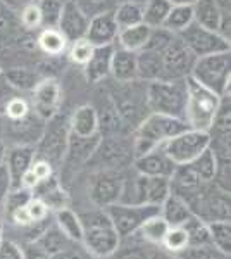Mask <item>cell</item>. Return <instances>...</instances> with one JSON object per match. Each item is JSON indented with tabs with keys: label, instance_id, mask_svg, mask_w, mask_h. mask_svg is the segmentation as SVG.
<instances>
[{
	"label": "cell",
	"instance_id": "6da1fadb",
	"mask_svg": "<svg viewBox=\"0 0 231 259\" xmlns=\"http://www.w3.org/2000/svg\"><path fill=\"white\" fill-rule=\"evenodd\" d=\"M188 124L181 118L149 112L140 124L133 130V159L150 152L155 147H161L167 140H171L178 133L184 132Z\"/></svg>",
	"mask_w": 231,
	"mask_h": 259
},
{
	"label": "cell",
	"instance_id": "7a4b0ae2",
	"mask_svg": "<svg viewBox=\"0 0 231 259\" xmlns=\"http://www.w3.org/2000/svg\"><path fill=\"white\" fill-rule=\"evenodd\" d=\"M83 223L81 245L88 256L95 259H106L114 256L121 245V239L112 227L107 212L97 209L94 212L79 216Z\"/></svg>",
	"mask_w": 231,
	"mask_h": 259
},
{
	"label": "cell",
	"instance_id": "3957f363",
	"mask_svg": "<svg viewBox=\"0 0 231 259\" xmlns=\"http://www.w3.org/2000/svg\"><path fill=\"white\" fill-rule=\"evenodd\" d=\"M222 97L204 89L190 76L187 78V104H184L183 119L188 128L209 132L219 112Z\"/></svg>",
	"mask_w": 231,
	"mask_h": 259
},
{
	"label": "cell",
	"instance_id": "277c9868",
	"mask_svg": "<svg viewBox=\"0 0 231 259\" xmlns=\"http://www.w3.org/2000/svg\"><path fill=\"white\" fill-rule=\"evenodd\" d=\"M145 102L149 112L183 119L187 104V78L149 81L145 85Z\"/></svg>",
	"mask_w": 231,
	"mask_h": 259
},
{
	"label": "cell",
	"instance_id": "5b68a950",
	"mask_svg": "<svg viewBox=\"0 0 231 259\" xmlns=\"http://www.w3.org/2000/svg\"><path fill=\"white\" fill-rule=\"evenodd\" d=\"M190 78L202 85L204 89L214 92L219 97H229L231 78V54L217 52L211 56L199 57L190 73Z\"/></svg>",
	"mask_w": 231,
	"mask_h": 259
},
{
	"label": "cell",
	"instance_id": "8992f818",
	"mask_svg": "<svg viewBox=\"0 0 231 259\" xmlns=\"http://www.w3.org/2000/svg\"><path fill=\"white\" fill-rule=\"evenodd\" d=\"M171 194V182L164 177H147L138 175L126 178L123 182L119 202L124 204H150V206H161Z\"/></svg>",
	"mask_w": 231,
	"mask_h": 259
},
{
	"label": "cell",
	"instance_id": "52a82bcc",
	"mask_svg": "<svg viewBox=\"0 0 231 259\" xmlns=\"http://www.w3.org/2000/svg\"><path fill=\"white\" fill-rule=\"evenodd\" d=\"M133 162V142L123 135H100L86 166L99 169H123Z\"/></svg>",
	"mask_w": 231,
	"mask_h": 259
},
{
	"label": "cell",
	"instance_id": "ba28073f",
	"mask_svg": "<svg viewBox=\"0 0 231 259\" xmlns=\"http://www.w3.org/2000/svg\"><path fill=\"white\" fill-rule=\"evenodd\" d=\"M112 227L117 232L119 239H129L136 235V232L150 216L159 214L161 206H150V204H124L116 202L107 206L106 209Z\"/></svg>",
	"mask_w": 231,
	"mask_h": 259
},
{
	"label": "cell",
	"instance_id": "9c48e42d",
	"mask_svg": "<svg viewBox=\"0 0 231 259\" xmlns=\"http://www.w3.org/2000/svg\"><path fill=\"white\" fill-rule=\"evenodd\" d=\"M136 81L138 80L124 83L116 81L119 85V90H117V94H111V99L114 102L121 121L124 123V126H129L131 130H135L140 124V121L149 114L145 102V87L140 90L136 87Z\"/></svg>",
	"mask_w": 231,
	"mask_h": 259
},
{
	"label": "cell",
	"instance_id": "30bf717a",
	"mask_svg": "<svg viewBox=\"0 0 231 259\" xmlns=\"http://www.w3.org/2000/svg\"><path fill=\"white\" fill-rule=\"evenodd\" d=\"M47 126L40 137L38 149L35 147V157L36 159H45L52 166L61 164L64 159L66 147H68L69 139V119L61 118L59 112L47 119Z\"/></svg>",
	"mask_w": 231,
	"mask_h": 259
},
{
	"label": "cell",
	"instance_id": "8fae6325",
	"mask_svg": "<svg viewBox=\"0 0 231 259\" xmlns=\"http://www.w3.org/2000/svg\"><path fill=\"white\" fill-rule=\"evenodd\" d=\"M209 145H211L209 132L187 128L184 132L178 133L171 140H167L162 147L164 152L167 154V157L176 166H179V164H190L205 149H209Z\"/></svg>",
	"mask_w": 231,
	"mask_h": 259
},
{
	"label": "cell",
	"instance_id": "7c38bea8",
	"mask_svg": "<svg viewBox=\"0 0 231 259\" xmlns=\"http://www.w3.org/2000/svg\"><path fill=\"white\" fill-rule=\"evenodd\" d=\"M178 36L197 59L229 50V40H226L217 31L207 30V28L200 26L197 23H192L190 26H187L181 33H178Z\"/></svg>",
	"mask_w": 231,
	"mask_h": 259
},
{
	"label": "cell",
	"instance_id": "4fadbf2b",
	"mask_svg": "<svg viewBox=\"0 0 231 259\" xmlns=\"http://www.w3.org/2000/svg\"><path fill=\"white\" fill-rule=\"evenodd\" d=\"M123 169H99L94 173L88 185V195L99 209H106L111 204L119 202L123 190Z\"/></svg>",
	"mask_w": 231,
	"mask_h": 259
},
{
	"label": "cell",
	"instance_id": "5bb4252c",
	"mask_svg": "<svg viewBox=\"0 0 231 259\" xmlns=\"http://www.w3.org/2000/svg\"><path fill=\"white\" fill-rule=\"evenodd\" d=\"M197 57L176 35L174 40L162 52V78L161 80H184L190 76Z\"/></svg>",
	"mask_w": 231,
	"mask_h": 259
},
{
	"label": "cell",
	"instance_id": "9a60e30c",
	"mask_svg": "<svg viewBox=\"0 0 231 259\" xmlns=\"http://www.w3.org/2000/svg\"><path fill=\"white\" fill-rule=\"evenodd\" d=\"M62 94L56 78H41L31 90V109L40 119H50L59 112Z\"/></svg>",
	"mask_w": 231,
	"mask_h": 259
},
{
	"label": "cell",
	"instance_id": "2e32d148",
	"mask_svg": "<svg viewBox=\"0 0 231 259\" xmlns=\"http://www.w3.org/2000/svg\"><path fill=\"white\" fill-rule=\"evenodd\" d=\"M88 19L83 11L78 7V4L74 0H64L62 6L61 18L57 23V30L66 36V40L74 41L79 38H85L86 30H88Z\"/></svg>",
	"mask_w": 231,
	"mask_h": 259
},
{
	"label": "cell",
	"instance_id": "e0dca14e",
	"mask_svg": "<svg viewBox=\"0 0 231 259\" xmlns=\"http://www.w3.org/2000/svg\"><path fill=\"white\" fill-rule=\"evenodd\" d=\"M133 169L138 175H147V177H164L171 178L176 164L167 157V154L164 152V147H155L150 152L144 154L140 157H135L131 162Z\"/></svg>",
	"mask_w": 231,
	"mask_h": 259
},
{
	"label": "cell",
	"instance_id": "ac0fdd59",
	"mask_svg": "<svg viewBox=\"0 0 231 259\" xmlns=\"http://www.w3.org/2000/svg\"><path fill=\"white\" fill-rule=\"evenodd\" d=\"M117 28L114 14L106 12V14H97L88 21V30L85 38L90 41L94 47H104V45H114L117 38Z\"/></svg>",
	"mask_w": 231,
	"mask_h": 259
},
{
	"label": "cell",
	"instance_id": "d6986e66",
	"mask_svg": "<svg viewBox=\"0 0 231 259\" xmlns=\"http://www.w3.org/2000/svg\"><path fill=\"white\" fill-rule=\"evenodd\" d=\"M33 161H35V147H33V145L19 144V145H14V147L7 149V156H6V162H4V164H6L7 171H9L12 189H19L21 178H23V175L29 169Z\"/></svg>",
	"mask_w": 231,
	"mask_h": 259
},
{
	"label": "cell",
	"instance_id": "ffe728a7",
	"mask_svg": "<svg viewBox=\"0 0 231 259\" xmlns=\"http://www.w3.org/2000/svg\"><path fill=\"white\" fill-rule=\"evenodd\" d=\"M193 23L207 28V30H219L221 19L229 12V0H197L192 7Z\"/></svg>",
	"mask_w": 231,
	"mask_h": 259
},
{
	"label": "cell",
	"instance_id": "44dd1931",
	"mask_svg": "<svg viewBox=\"0 0 231 259\" xmlns=\"http://www.w3.org/2000/svg\"><path fill=\"white\" fill-rule=\"evenodd\" d=\"M114 52V45H104V47H95L90 61L83 66L85 78L88 83H99L111 74V59Z\"/></svg>",
	"mask_w": 231,
	"mask_h": 259
},
{
	"label": "cell",
	"instance_id": "7402d4cb",
	"mask_svg": "<svg viewBox=\"0 0 231 259\" xmlns=\"http://www.w3.org/2000/svg\"><path fill=\"white\" fill-rule=\"evenodd\" d=\"M99 139H100V133L94 137H76L69 132L68 147H66V154L62 162H66L68 166L86 164V161L90 159Z\"/></svg>",
	"mask_w": 231,
	"mask_h": 259
},
{
	"label": "cell",
	"instance_id": "603a6c76",
	"mask_svg": "<svg viewBox=\"0 0 231 259\" xmlns=\"http://www.w3.org/2000/svg\"><path fill=\"white\" fill-rule=\"evenodd\" d=\"M114 81L124 83L136 80V52L114 47L111 59V74Z\"/></svg>",
	"mask_w": 231,
	"mask_h": 259
},
{
	"label": "cell",
	"instance_id": "cb8c5ba5",
	"mask_svg": "<svg viewBox=\"0 0 231 259\" xmlns=\"http://www.w3.org/2000/svg\"><path fill=\"white\" fill-rule=\"evenodd\" d=\"M69 132L76 137L99 135V116L95 107L90 104L79 106L69 119Z\"/></svg>",
	"mask_w": 231,
	"mask_h": 259
},
{
	"label": "cell",
	"instance_id": "d4e9b609",
	"mask_svg": "<svg viewBox=\"0 0 231 259\" xmlns=\"http://www.w3.org/2000/svg\"><path fill=\"white\" fill-rule=\"evenodd\" d=\"M31 195L43 200L50 211H57V209H61V207L68 206V195L62 190L61 182H59L56 177H50L49 180L40 182L38 185L31 190Z\"/></svg>",
	"mask_w": 231,
	"mask_h": 259
},
{
	"label": "cell",
	"instance_id": "484cf974",
	"mask_svg": "<svg viewBox=\"0 0 231 259\" xmlns=\"http://www.w3.org/2000/svg\"><path fill=\"white\" fill-rule=\"evenodd\" d=\"M162 78V54L154 50H140L136 52V80L154 81Z\"/></svg>",
	"mask_w": 231,
	"mask_h": 259
},
{
	"label": "cell",
	"instance_id": "4316f807",
	"mask_svg": "<svg viewBox=\"0 0 231 259\" xmlns=\"http://www.w3.org/2000/svg\"><path fill=\"white\" fill-rule=\"evenodd\" d=\"M54 218H56V227L64 233L68 239L76 245H81L83 240V223L79 214H76L71 207H61V209L54 211Z\"/></svg>",
	"mask_w": 231,
	"mask_h": 259
},
{
	"label": "cell",
	"instance_id": "83f0119b",
	"mask_svg": "<svg viewBox=\"0 0 231 259\" xmlns=\"http://www.w3.org/2000/svg\"><path fill=\"white\" fill-rule=\"evenodd\" d=\"M159 214L167 221L169 227H181V225L193 214V211L190 209L184 200L176 194H169L166 197V200L161 204V211Z\"/></svg>",
	"mask_w": 231,
	"mask_h": 259
},
{
	"label": "cell",
	"instance_id": "f1b7e54d",
	"mask_svg": "<svg viewBox=\"0 0 231 259\" xmlns=\"http://www.w3.org/2000/svg\"><path fill=\"white\" fill-rule=\"evenodd\" d=\"M150 30H152V28L147 26L145 23H138V24H133V26L123 28V30L117 31V38H116L117 47L131 50V52H140L147 45Z\"/></svg>",
	"mask_w": 231,
	"mask_h": 259
},
{
	"label": "cell",
	"instance_id": "f546056e",
	"mask_svg": "<svg viewBox=\"0 0 231 259\" xmlns=\"http://www.w3.org/2000/svg\"><path fill=\"white\" fill-rule=\"evenodd\" d=\"M35 41H36V47L49 57L64 56L69 47V41L66 40V36L57 28H43L38 33Z\"/></svg>",
	"mask_w": 231,
	"mask_h": 259
},
{
	"label": "cell",
	"instance_id": "4dcf8cb0",
	"mask_svg": "<svg viewBox=\"0 0 231 259\" xmlns=\"http://www.w3.org/2000/svg\"><path fill=\"white\" fill-rule=\"evenodd\" d=\"M4 78H6L7 85L19 92H31L36 87L41 78V74L35 69L29 68H11L4 71Z\"/></svg>",
	"mask_w": 231,
	"mask_h": 259
},
{
	"label": "cell",
	"instance_id": "1f68e13d",
	"mask_svg": "<svg viewBox=\"0 0 231 259\" xmlns=\"http://www.w3.org/2000/svg\"><path fill=\"white\" fill-rule=\"evenodd\" d=\"M35 242L45 250V252L49 254V256H52V254L61 252V250H66V249L73 247V245H76V244H73V242H71L57 227L45 228L43 232H41L40 235L35 239Z\"/></svg>",
	"mask_w": 231,
	"mask_h": 259
},
{
	"label": "cell",
	"instance_id": "d6a6232c",
	"mask_svg": "<svg viewBox=\"0 0 231 259\" xmlns=\"http://www.w3.org/2000/svg\"><path fill=\"white\" fill-rule=\"evenodd\" d=\"M167 230H169V225H167V221L162 218L161 214H154L150 216L149 220L144 221V225L140 227L138 230V235L142 237V240L149 242V244L152 245H159L161 247L164 237H166Z\"/></svg>",
	"mask_w": 231,
	"mask_h": 259
},
{
	"label": "cell",
	"instance_id": "836d02e7",
	"mask_svg": "<svg viewBox=\"0 0 231 259\" xmlns=\"http://www.w3.org/2000/svg\"><path fill=\"white\" fill-rule=\"evenodd\" d=\"M217 161H219L217 156L214 154V150L209 147V149H205L197 159H193L190 162V166H192V169L195 171L197 178L207 185V183H212V180H214V175H216V169H217Z\"/></svg>",
	"mask_w": 231,
	"mask_h": 259
},
{
	"label": "cell",
	"instance_id": "e575fe53",
	"mask_svg": "<svg viewBox=\"0 0 231 259\" xmlns=\"http://www.w3.org/2000/svg\"><path fill=\"white\" fill-rule=\"evenodd\" d=\"M193 23V11L192 7L187 6H171L169 14L166 16V21H164L162 28L169 30L171 33L178 35L181 33L184 28L190 26Z\"/></svg>",
	"mask_w": 231,
	"mask_h": 259
},
{
	"label": "cell",
	"instance_id": "d590c367",
	"mask_svg": "<svg viewBox=\"0 0 231 259\" xmlns=\"http://www.w3.org/2000/svg\"><path fill=\"white\" fill-rule=\"evenodd\" d=\"M183 230L188 235V245H202L211 244V237H209V225L200 216L192 214L184 223L181 225Z\"/></svg>",
	"mask_w": 231,
	"mask_h": 259
},
{
	"label": "cell",
	"instance_id": "8d00e7d4",
	"mask_svg": "<svg viewBox=\"0 0 231 259\" xmlns=\"http://www.w3.org/2000/svg\"><path fill=\"white\" fill-rule=\"evenodd\" d=\"M169 0H147L144 6V18L142 21L150 28H161L169 14Z\"/></svg>",
	"mask_w": 231,
	"mask_h": 259
},
{
	"label": "cell",
	"instance_id": "74e56055",
	"mask_svg": "<svg viewBox=\"0 0 231 259\" xmlns=\"http://www.w3.org/2000/svg\"><path fill=\"white\" fill-rule=\"evenodd\" d=\"M209 225L211 244L226 254H231V223L229 220H216Z\"/></svg>",
	"mask_w": 231,
	"mask_h": 259
},
{
	"label": "cell",
	"instance_id": "f35d334b",
	"mask_svg": "<svg viewBox=\"0 0 231 259\" xmlns=\"http://www.w3.org/2000/svg\"><path fill=\"white\" fill-rule=\"evenodd\" d=\"M112 14H114L116 24L119 30L133 26V24H138V23H144V21H142V18H144V7L136 6V4L119 2Z\"/></svg>",
	"mask_w": 231,
	"mask_h": 259
},
{
	"label": "cell",
	"instance_id": "ab89813d",
	"mask_svg": "<svg viewBox=\"0 0 231 259\" xmlns=\"http://www.w3.org/2000/svg\"><path fill=\"white\" fill-rule=\"evenodd\" d=\"M178 259H229V254L222 252L212 244L188 245L181 252L174 254Z\"/></svg>",
	"mask_w": 231,
	"mask_h": 259
},
{
	"label": "cell",
	"instance_id": "60d3db41",
	"mask_svg": "<svg viewBox=\"0 0 231 259\" xmlns=\"http://www.w3.org/2000/svg\"><path fill=\"white\" fill-rule=\"evenodd\" d=\"M31 111V104L23 97H11L4 104V114L14 124H21L23 121H26Z\"/></svg>",
	"mask_w": 231,
	"mask_h": 259
},
{
	"label": "cell",
	"instance_id": "b9f144b4",
	"mask_svg": "<svg viewBox=\"0 0 231 259\" xmlns=\"http://www.w3.org/2000/svg\"><path fill=\"white\" fill-rule=\"evenodd\" d=\"M36 6L41 14V24L45 28H57L64 0H38Z\"/></svg>",
	"mask_w": 231,
	"mask_h": 259
},
{
	"label": "cell",
	"instance_id": "7bdbcfd3",
	"mask_svg": "<svg viewBox=\"0 0 231 259\" xmlns=\"http://www.w3.org/2000/svg\"><path fill=\"white\" fill-rule=\"evenodd\" d=\"M161 247L169 254H178L188 247V235L183 227H169Z\"/></svg>",
	"mask_w": 231,
	"mask_h": 259
},
{
	"label": "cell",
	"instance_id": "ee69618b",
	"mask_svg": "<svg viewBox=\"0 0 231 259\" xmlns=\"http://www.w3.org/2000/svg\"><path fill=\"white\" fill-rule=\"evenodd\" d=\"M78 7L83 11V14L88 19L97 14H106V12H114L119 4V0H74Z\"/></svg>",
	"mask_w": 231,
	"mask_h": 259
},
{
	"label": "cell",
	"instance_id": "f6af8a7d",
	"mask_svg": "<svg viewBox=\"0 0 231 259\" xmlns=\"http://www.w3.org/2000/svg\"><path fill=\"white\" fill-rule=\"evenodd\" d=\"M94 49L95 47L86 38H79V40H74L69 44L68 56H69L71 62H74V64H78L83 68V66L90 61L91 54H94Z\"/></svg>",
	"mask_w": 231,
	"mask_h": 259
},
{
	"label": "cell",
	"instance_id": "bcb514c9",
	"mask_svg": "<svg viewBox=\"0 0 231 259\" xmlns=\"http://www.w3.org/2000/svg\"><path fill=\"white\" fill-rule=\"evenodd\" d=\"M174 33H171L169 30L166 28H152L150 30V35H149V40H147V45L144 49L147 50H154V52H164L167 49V45L174 40ZM142 49V50H144Z\"/></svg>",
	"mask_w": 231,
	"mask_h": 259
},
{
	"label": "cell",
	"instance_id": "7dc6e473",
	"mask_svg": "<svg viewBox=\"0 0 231 259\" xmlns=\"http://www.w3.org/2000/svg\"><path fill=\"white\" fill-rule=\"evenodd\" d=\"M19 23H21V26L28 31H35L43 26V24H41V14H40V9H38V6H36V2H29L21 9Z\"/></svg>",
	"mask_w": 231,
	"mask_h": 259
},
{
	"label": "cell",
	"instance_id": "c3c4849f",
	"mask_svg": "<svg viewBox=\"0 0 231 259\" xmlns=\"http://www.w3.org/2000/svg\"><path fill=\"white\" fill-rule=\"evenodd\" d=\"M26 209L33 223H43V221H47L49 212H50L47 204H45L43 200H40L38 197H33V195L26 202Z\"/></svg>",
	"mask_w": 231,
	"mask_h": 259
},
{
	"label": "cell",
	"instance_id": "681fc988",
	"mask_svg": "<svg viewBox=\"0 0 231 259\" xmlns=\"http://www.w3.org/2000/svg\"><path fill=\"white\" fill-rule=\"evenodd\" d=\"M0 259H24L23 247L9 239H4L0 244Z\"/></svg>",
	"mask_w": 231,
	"mask_h": 259
},
{
	"label": "cell",
	"instance_id": "f907efd6",
	"mask_svg": "<svg viewBox=\"0 0 231 259\" xmlns=\"http://www.w3.org/2000/svg\"><path fill=\"white\" fill-rule=\"evenodd\" d=\"M29 169L33 171V175H35V178L38 180V183L43 182V180H49L50 177H54V166L45 159H36L35 157V161H33V164Z\"/></svg>",
	"mask_w": 231,
	"mask_h": 259
},
{
	"label": "cell",
	"instance_id": "816d5d0a",
	"mask_svg": "<svg viewBox=\"0 0 231 259\" xmlns=\"http://www.w3.org/2000/svg\"><path fill=\"white\" fill-rule=\"evenodd\" d=\"M14 30V23H12V16L7 7H4L0 4V40L11 35V31Z\"/></svg>",
	"mask_w": 231,
	"mask_h": 259
},
{
	"label": "cell",
	"instance_id": "f5cc1de1",
	"mask_svg": "<svg viewBox=\"0 0 231 259\" xmlns=\"http://www.w3.org/2000/svg\"><path fill=\"white\" fill-rule=\"evenodd\" d=\"M11 177L9 171H7L6 164H0V207L4 206V200H6L7 194L11 192Z\"/></svg>",
	"mask_w": 231,
	"mask_h": 259
},
{
	"label": "cell",
	"instance_id": "db71d44e",
	"mask_svg": "<svg viewBox=\"0 0 231 259\" xmlns=\"http://www.w3.org/2000/svg\"><path fill=\"white\" fill-rule=\"evenodd\" d=\"M23 252H24V259H49V254L45 252L35 240L28 242V244L24 245Z\"/></svg>",
	"mask_w": 231,
	"mask_h": 259
},
{
	"label": "cell",
	"instance_id": "11a10c76",
	"mask_svg": "<svg viewBox=\"0 0 231 259\" xmlns=\"http://www.w3.org/2000/svg\"><path fill=\"white\" fill-rule=\"evenodd\" d=\"M49 259H88L86 257V250L85 249H76V245L73 247L61 250V252H56L52 256H49Z\"/></svg>",
	"mask_w": 231,
	"mask_h": 259
},
{
	"label": "cell",
	"instance_id": "9f6ffc18",
	"mask_svg": "<svg viewBox=\"0 0 231 259\" xmlns=\"http://www.w3.org/2000/svg\"><path fill=\"white\" fill-rule=\"evenodd\" d=\"M117 259H149V254H147L145 250H142L140 247H133V249H128L123 254H119Z\"/></svg>",
	"mask_w": 231,
	"mask_h": 259
},
{
	"label": "cell",
	"instance_id": "6f0895ef",
	"mask_svg": "<svg viewBox=\"0 0 231 259\" xmlns=\"http://www.w3.org/2000/svg\"><path fill=\"white\" fill-rule=\"evenodd\" d=\"M149 259H178L174 256V254H169V252H166V250H159V252H152V254H149Z\"/></svg>",
	"mask_w": 231,
	"mask_h": 259
},
{
	"label": "cell",
	"instance_id": "680465c9",
	"mask_svg": "<svg viewBox=\"0 0 231 259\" xmlns=\"http://www.w3.org/2000/svg\"><path fill=\"white\" fill-rule=\"evenodd\" d=\"M171 6H187V7H193L197 4V0H169Z\"/></svg>",
	"mask_w": 231,
	"mask_h": 259
},
{
	"label": "cell",
	"instance_id": "91938a15",
	"mask_svg": "<svg viewBox=\"0 0 231 259\" xmlns=\"http://www.w3.org/2000/svg\"><path fill=\"white\" fill-rule=\"evenodd\" d=\"M6 156H7V145H6V142L0 139V164L6 162Z\"/></svg>",
	"mask_w": 231,
	"mask_h": 259
},
{
	"label": "cell",
	"instance_id": "94428289",
	"mask_svg": "<svg viewBox=\"0 0 231 259\" xmlns=\"http://www.w3.org/2000/svg\"><path fill=\"white\" fill-rule=\"evenodd\" d=\"M119 2H128V4H136V6H145L147 0H119Z\"/></svg>",
	"mask_w": 231,
	"mask_h": 259
},
{
	"label": "cell",
	"instance_id": "6125c7cd",
	"mask_svg": "<svg viewBox=\"0 0 231 259\" xmlns=\"http://www.w3.org/2000/svg\"><path fill=\"white\" fill-rule=\"evenodd\" d=\"M4 232H6V228H4V221H2V218H0V244H2L4 239H6V235H4Z\"/></svg>",
	"mask_w": 231,
	"mask_h": 259
},
{
	"label": "cell",
	"instance_id": "be15d7a7",
	"mask_svg": "<svg viewBox=\"0 0 231 259\" xmlns=\"http://www.w3.org/2000/svg\"><path fill=\"white\" fill-rule=\"evenodd\" d=\"M2 73H4V69H2V64H0V76H2Z\"/></svg>",
	"mask_w": 231,
	"mask_h": 259
},
{
	"label": "cell",
	"instance_id": "e7e4bbea",
	"mask_svg": "<svg viewBox=\"0 0 231 259\" xmlns=\"http://www.w3.org/2000/svg\"><path fill=\"white\" fill-rule=\"evenodd\" d=\"M91 259H95V257H91Z\"/></svg>",
	"mask_w": 231,
	"mask_h": 259
},
{
	"label": "cell",
	"instance_id": "03108f58",
	"mask_svg": "<svg viewBox=\"0 0 231 259\" xmlns=\"http://www.w3.org/2000/svg\"><path fill=\"white\" fill-rule=\"evenodd\" d=\"M33 2H35V0H33Z\"/></svg>",
	"mask_w": 231,
	"mask_h": 259
}]
</instances>
